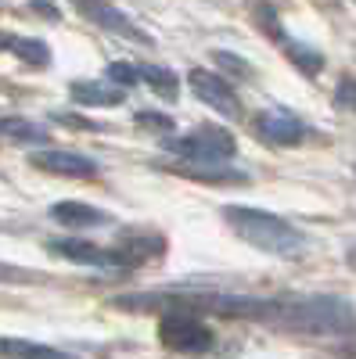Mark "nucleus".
Masks as SVG:
<instances>
[{
    "label": "nucleus",
    "mask_w": 356,
    "mask_h": 359,
    "mask_svg": "<svg viewBox=\"0 0 356 359\" xmlns=\"http://www.w3.org/2000/svg\"><path fill=\"white\" fill-rule=\"evenodd\" d=\"M112 306L126 309H147V306H169L184 313H216V316H249V320H274L277 298H249V294H220V291H152V294H119Z\"/></svg>",
    "instance_id": "obj_1"
},
{
    "label": "nucleus",
    "mask_w": 356,
    "mask_h": 359,
    "mask_svg": "<svg viewBox=\"0 0 356 359\" xmlns=\"http://www.w3.org/2000/svg\"><path fill=\"white\" fill-rule=\"evenodd\" d=\"M274 323L299 334H349L356 331V309L338 294H295L277 298Z\"/></svg>",
    "instance_id": "obj_2"
},
{
    "label": "nucleus",
    "mask_w": 356,
    "mask_h": 359,
    "mask_svg": "<svg viewBox=\"0 0 356 359\" xmlns=\"http://www.w3.org/2000/svg\"><path fill=\"white\" fill-rule=\"evenodd\" d=\"M223 219L230 223V230L237 237L266 255H299L306 248V233L299 226H291L288 219L266 212V208H249V205H227Z\"/></svg>",
    "instance_id": "obj_3"
},
{
    "label": "nucleus",
    "mask_w": 356,
    "mask_h": 359,
    "mask_svg": "<svg viewBox=\"0 0 356 359\" xmlns=\"http://www.w3.org/2000/svg\"><path fill=\"white\" fill-rule=\"evenodd\" d=\"M162 147L176 158H230L237 151L234 137L220 126H198V130L180 133V137H166Z\"/></svg>",
    "instance_id": "obj_4"
},
{
    "label": "nucleus",
    "mask_w": 356,
    "mask_h": 359,
    "mask_svg": "<svg viewBox=\"0 0 356 359\" xmlns=\"http://www.w3.org/2000/svg\"><path fill=\"white\" fill-rule=\"evenodd\" d=\"M159 338L173 352H209L213 348V331L195 313H184V309H173L162 316Z\"/></svg>",
    "instance_id": "obj_5"
},
{
    "label": "nucleus",
    "mask_w": 356,
    "mask_h": 359,
    "mask_svg": "<svg viewBox=\"0 0 356 359\" xmlns=\"http://www.w3.org/2000/svg\"><path fill=\"white\" fill-rule=\"evenodd\" d=\"M47 252L62 255L69 262H79V266H98V269H126L137 262V252L98 248L91 241H79V237H54V241H47Z\"/></svg>",
    "instance_id": "obj_6"
},
{
    "label": "nucleus",
    "mask_w": 356,
    "mask_h": 359,
    "mask_svg": "<svg viewBox=\"0 0 356 359\" xmlns=\"http://www.w3.org/2000/svg\"><path fill=\"white\" fill-rule=\"evenodd\" d=\"M256 133L266 140V144H274V147H295V144H303L310 137L306 123L299 115H291L288 108H266L256 115Z\"/></svg>",
    "instance_id": "obj_7"
},
{
    "label": "nucleus",
    "mask_w": 356,
    "mask_h": 359,
    "mask_svg": "<svg viewBox=\"0 0 356 359\" xmlns=\"http://www.w3.org/2000/svg\"><path fill=\"white\" fill-rule=\"evenodd\" d=\"M187 83H191L195 97H198L202 104H209V108L223 111L227 118L242 115V101H237V94H234V86L227 83V76H216V72L195 69V72L187 76Z\"/></svg>",
    "instance_id": "obj_8"
},
{
    "label": "nucleus",
    "mask_w": 356,
    "mask_h": 359,
    "mask_svg": "<svg viewBox=\"0 0 356 359\" xmlns=\"http://www.w3.org/2000/svg\"><path fill=\"white\" fill-rule=\"evenodd\" d=\"M37 169L44 172H54V176H72V180H91L101 172V165L91 158V155H79V151H65V147H44V151H37L33 158Z\"/></svg>",
    "instance_id": "obj_9"
},
{
    "label": "nucleus",
    "mask_w": 356,
    "mask_h": 359,
    "mask_svg": "<svg viewBox=\"0 0 356 359\" xmlns=\"http://www.w3.org/2000/svg\"><path fill=\"white\" fill-rule=\"evenodd\" d=\"M166 169L187 180H202V184H249V172L223 165V158H180Z\"/></svg>",
    "instance_id": "obj_10"
},
{
    "label": "nucleus",
    "mask_w": 356,
    "mask_h": 359,
    "mask_svg": "<svg viewBox=\"0 0 356 359\" xmlns=\"http://www.w3.org/2000/svg\"><path fill=\"white\" fill-rule=\"evenodd\" d=\"M51 219L58 226H69V230H91V226L112 223L108 212H101V208H94V205H83V201H58V205H51Z\"/></svg>",
    "instance_id": "obj_11"
},
{
    "label": "nucleus",
    "mask_w": 356,
    "mask_h": 359,
    "mask_svg": "<svg viewBox=\"0 0 356 359\" xmlns=\"http://www.w3.org/2000/svg\"><path fill=\"white\" fill-rule=\"evenodd\" d=\"M69 94L79 104H123L126 90L119 83H112V79L108 83H101V79H79V83L69 86Z\"/></svg>",
    "instance_id": "obj_12"
},
{
    "label": "nucleus",
    "mask_w": 356,
    "mask_h": 359,
    "mask_svg": "<svg viewBox=\"0 0 356 359\" xmlns=\"http://www.w3.org/2000/svg\"><path fill=\"white\" fill-rule=\"evenodd\" d=\"M274 36L281 40V47H284V54H288V62L299 69V72L317 76V72L324 69V54H320L317 47H310V43H303V40H291L288 33H277V29H274Z\"/></svg>",
    "instance_id": "obj_13"
},
{
    "label": "nucleus",
    "mask_w": 356,
    "mask_h": 359,
    "mask_svg": "<svg viewBox=\"0 0 356 359\" xmlns=\"http://www.w3.org/2000/svg\"><path fill=\"white\" fill-rule=\"evenodd\" d=\"M83 15H86V18H94L101 29H112V33H123V36H130V40H140V43H152V40H147V36L140 33V29H137V25H130V22H126V15H123V11L105 8L101 0H98V4H91V8H86Z\"/></svg>",
    "instance_id": "obj_14"
},
{
    "label": "nucleus",
    "mask_w": 356,
    "mask_h": 359,
    "mask_svg": "<svg viewBox=\"0 0 356 359\" xmlns=\"http://www.w3.org/2000/svg\"><path fill=\"white\" fill-rule=\"evenodd\" d=\"M0 137L11 140V144H47V140H51L44 126L29 123V118H18V115L0 118Z\"/></svg>",
    "instance_id": "obj_15"
},
{
    "label": "nucleus",
    "mask_w": 356,
    "mask_h": 359,
    "mask_svg": "<svg viewBox=\"0 0 356 359\" xmlns=\"http://www.w3.org/2000/svg\"><path fill=\"white\" fill-rule=\"evenodd\" d=\"M0 43L4 47H11V54H18L22 62H29V65H37V69H44L47 62H51V47L44 43V40H33V36H0Z\"/></svg>",
    "instance_id": "obj_16"
},
{
    "label": "nucleus",
    "mask_w": 356,
    "mask_h": 359,
    "mask_svg": "<svg viewBox=\"0 0 356 359\" xmlns=\"http://www.w3.org/2000/svg\"><path fill=\"white\" fill-rule=\"evenodd\" d=\"M0 355H33V359H58L54 345H37V341H25V338H0Z\"/></svg>",
    "instance_id": "obj_17"
},
{
    "label": "nucleus",
    "mask_w": 356,
    "mask_h": 359,
    "mask_svg": "<svg viewBox=\"0 0 356 359\" xmlns=\"http://www.w3.org/2000/svg\"><path fill=\"white\" fill-rule=\"evenodd\" d=\"M140 79L155 90L159 97H176V90H180V83H176V76L169 72V69H162V65H140Z\"/></svg>",
    "instance_id": "obj_18"
},
{
    "label": "nucleus",
    "mask_w": 356,
    "mask_h": 359,
    "mask_svg": "<svg viewBox=\"0 0 356 359\" xmlns=\"http://www.w3.org/2000/svg\"><path fill=\"white\" fill-rule=\"evenodd\" d=\"M105 76H108L112 83H119V86H137V83H140V65H130V62H112Z\"/></svg>",
    "instance_id": "obj_19"
},
{
    "label": "nucleus",
    "mask_w": 356,
    "mask_h": 359,
    "mask_svg": "<svg viewBox=\"0 0 356 359\" xmlns=\"http://www.w3.org/2000/svg\"><path fill=\"white\" fill-rule=\"evenodd\" d=\"M335 108L356 111V76H345V79L335 86Z\"/></svg>",
    "instance_id": "obj_20"
},
{
    "label": "nucleus",
    "mask_w": 356,
    "mask_h": 359,
    "mask_svg": "<svg viewBox=\"0 0 356 359\" xmlns=\"http://www.w3.org/2000/svg\"><path fill=\"white\" fill-rule=\"evenodd\" d=\"M0 280H4V284H15V280L37 284V280H44V277H40V273H33V269H18V266H0Z\"/></svg>",
    "instance_id": "obj_21"
},
{
    "label": "nucleus",
    "mask_w": 356,
    "mask_h": 359,
    "mask_svg": "<svg viewBox=\"0 0 356 359\" xmlns=\"http://www.w3.org/2000/svg\"><path fill=\"white\" fill-rule=\"evenodd\" d=\"M137 126H155V130H173V118L169 115H152V111H140L137 115Z\"/></svg>",
    "instance_id": "obj_22"
},
{
    "label": "nucleus",
    "mask_w": 356,
    "mask_h": 359,
    "mask_svg": "<svg viewBox=\"0 0 356 359\" xmlns=\"http://www.w3.org/2000/svg\"><path fill=\"white\" fill-rule=\"evenodd\" d=\"M216 62H220V69H227V72H249V65L242 62V57H234V54H227V50H216Z\"/></svg>",
    "instance_id": "obj_23"
},
{
    "label": "nucleus",
    "mask_w": 356,
    "mask_h": 359,
    "mask_svg": "<svg viewBox=\"0 0 356 359\" xmlns=\"http://www.w3.org/2000/svg\"><path fill=\"white\" fill-rule=\"evenodd\" d=\"M72 4H76L79 11H86V8H91V4H98V0H72Z\"/></svg>",
    "instance_id": "obj_24"
}]
</instances>
